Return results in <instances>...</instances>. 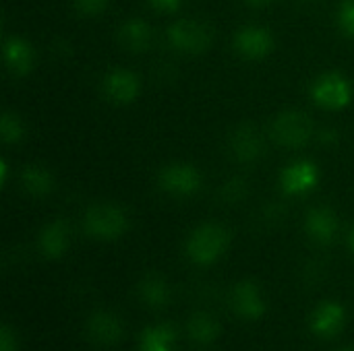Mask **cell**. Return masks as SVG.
<instances>
[{
  "instance_id": "1",
  "label": "cell",
  "mask_w": 354,
  "mask_h": 351,
  "mask_svg": "<svg viewBox=\"0 0 354 351\" xmlns=\"http://www.w3.org/2000/svg\"><path fill=\"white\" fill-rule=\"evenodd\" d=\"M230 244V234L218 223H203L187 238L185 252L191 263L207 267L224 257Z\"/></svg>"
},
{
  "instance_id": "2",
  "label": "cell",
  "mask_w": 354,
  "mask_h": 351,
  "mask_svg": "<svg viewBox=\"0 0 354 351\" xmlns=\"http://www.w3.org/2000/svg\"><path fill=\"white\" fill-rule=\"evenodd\" d=\"M85 232L95 240H116L120 238L129 228L127 213L110 203L93 205L83 219Z\"/></svg>"
},
{
  "instance_id": "3",
  "label": "cell",
  "mask_w": 354,
  "mask_h": 351,
  "mask_svg": "<svg viewBox=\"0 0 354 351\" xmlns=\"http://www.w3.org/2000/svg\"><path fill=\"white\" fill-rule=\"evenodd\" d=\"M212 29L197 19H180L168 29V41L185 54H201L212 46Z\"/></svg>"
},
{
  "instance_id": "4",
  "label": "cell",
  "mask_w": 354,
  "mask_h": 351,
  "mask_svg": "<svg viewBox=\"0 0 354 351\" xmlns=\"http://www.w3.org/2000/svg\"><path fill=\"white\" fill-rule=\"evenodd\" d=\"M311 95L319 108L342 110L353 99V85L338 72H326L313 83Z\"/></svg>"
},
{
  "instance_id": "5",
  "label": "cell",
  "mask_w": 354,
  "mask_h": 351,
  "mask_svg": "<svg viewBox=\"0 0 354 351\" xmlns=\"http://www.w3.org/2000/svg\"><path fill=\"white\" fill-rule=\"evenodd\" d=\"M313 134V124L307 114L288 110L280 114L272 124V137L284 147H303Z\"/></svg>"
},
{
  "instance_id": "6",
  "label": "cell",
  "mask_w": 354,
  "mask_h": 351,
  "mask_svg": "<svg viewBox=\"0 0 354 351\" xmlns=\"http://www.w3.org/2000/svg\"><path fill=\"white\" fill-rule=\"evenodd\" d=\"M158 184L172 197H191L201 188V174L189 163H170L160 172Z\"/></svg>"
},
{
  "instance_id": "7",
  "label": "cell",
  "mask_w": 354,
  "mask_h": 351,
  "mask_svg": "<svg viewBox=\"0 0 354 351\" xmlns=\"http://www.w3.org/2000/svg\"><path fill=\"white\" fill-rule=\"evenodd\" d=\"M234 50L247 60H261L274 50V37L266 27L245 25L234 35Z\"/></svg>"
},
{
  "instance_id": "8",
  "label": "cell",
  "mask_w": 354,
  "mask_h": 351,
  "mask_svg": "<svg viewBox=\"0 0 354 351\" xmlns=\"http://www.w3.org/2000/svg\"><path fill=\"white\" fill-rule=\"evenodd\" d=\"M232 310L245 319V321H259L266 314V298L261 294V288L249 279L239 281L230 294Z\"/></svg>"
},
{
  "instance_id": "9",
  "label": "cell",
  "mask_w": 354,
  "mask_h": 351,
  "mask_svg": "<svg viewBox=\"0 0 354 351\" xmlns=\"http://www.w3.org/2000/svg\"><path fill=\"white\" fill-rule=\"evenodd\" d=\"M102 91L114 103H131L137 99V95L141 91V83L133 70L112 68L106 72V77L102 81Z\"/></svg>"
},
{
  "instance_id": "10",
  "label": "cell",
  "mask_w": 354,
  "mask_h": 351,
  "mask_svg": "<svg viewBox=\"0 0 354 351\" xmlns=\"http://www.w3.org/2000/svg\"><path fill=\"white\" fill-rule=\"evenodd\" d=\"M85 333H87L89 341H93L95 345L112 348V345H116L122 339L124 325H122V321L114 312L100 310V312H93L89 317V321L85 325Z\"/></svg>"
},
{
  "instance_id": "11",
  "label": "cell",
  "mask_w": 354,
  "mask_h": 351,
  "mask_svg": "<svg viewBox=\"0 0 354 351\" xmlns=\"http://www.w3.org/2000/svg\"><path fill=\"white\" fill-rule=\"evenodd\" d=\"M319 182V170L311 161H295L284 168L280 176L282 190L286 194H307Z\"/></svg>"
},
{
  "instance_id": "12",
  "label": "cell",
  "mask_w": 354,
  "mask_h": 351,
  "mask_svg": "<svg viewBox=\"0 0 354 351\" xmlns=\"http://www.w3.org/2000/svg\"><path fill=\"white\" fill-rule=\"evenodd\" d=\"M344 321H346V312L338 302H324L311 314V331L317 337L328 339L342 331Z\"/></svg>"
},
{
  "instance_id": "13",
  "label": "cell",
  "mask_w": 354,
  "mask_h": 351,
  "mask_svg": "<svg viewBox=\"0 0 354 351\" xmlns=\"http://www.w3.org/2000/svg\"><path fill=\"white\" fill-rule=\"evenodd\" d=\"M230 149L239 161L251 163V161L259 159L263 153V137L253 126H241L230 137Z\"/></svg>"
},
{
  "instance_id": "14",
  "label": "cell",
  "mask_w": 354,
  "mask_h": 351,
  "mask_svg": "<svg viewBox=\"0 0 354 351\" xmlns=\"http://www.w3.org/2000/svg\"><path fill=\"white\" fill-rule=\"evenodd\" d=\"M305 230L311 240H315L319 244H330L338 234V217L332 209L317 207V209L309 211V215L305 219Z\"/></svg>"
},
{
  "instance_id": "15",
  "label": "cell",
  "mask_w": 354,
  "mask_h": 351,
  "mask_svg": "<svg viewBox=\"0 0 354 351\" xmlns=\"http://www.w3.org/2000/svg\"><path fill=\"white\" fill-rule=\"evenodd\" d=\"M68 240H71V234H68L66 221L56 219L41 230L37 244L46 259H60L68 250Z\"/></svg>"
},
{
  "instance_id": "16",
  "label": "cell",
  "mask_w": 354,
  "mask_h": 351,
  "mask_svg": "<svg viewBox=\"0 0 354 351\" xmlns=\"http://www.w3.org/2000/svg\"><path fill=\"white\" fill-rule=\"evenodd\" d=\"M2 56H4L6 68L12 74H17V77H23V74H27L33 68V50H31V46L25 39H21L17 35L8 37L4 41Z\"/></svg>"
},
{
  "instance_id": "17",
  "label": "cell",
  "mask_w": 354,
  "mask_h": 351,
  "mask_svg": "<svg viewBox=\"0 0 354 351\" xmlns=\"http://www.w3.org/2000/svg\"><path fill=\"white\" fill-rule=\"evenodd\" d=\"M137 296L147 308L160 310L170 302V285L160 275H145L137 285Z\"/></svg>"
},
{
  "instance_id": "18",
  "label": "cell",
  "mask_w": 354,
  "mask_h": 351,
  "mask_svg": "<svg viewBox=\"0 0 354 351\" xmlns=\"http://www.w3.org/2000/svg\"><path fill=\"white\" fill-rule=\"evenodd\" d=\"M118 39L131 52H145L151 46V27L143 19H129L118 31Z\"/></svg>"
},
{
  "instance_id": "19",
  "label": "cell",
  "mask_w": 354,
  "mask_h": 351,
  "mask_svg": "<svg viewBox=\"0 0 354 351\" xmlns=\"http://www.w3.org/2000/svg\"><path fill=\"white\" fill-rule=\"evenodd\" d=\"M187 333L191 337V341L199 343V345H209L218 339L220 335V325L218 321L207 314V312H197L189 319L187 323Z\"/></svg>"
},
{
  "instance_id": "20",
  "label": "cell",
  "mask_w": 354,
  "mask_h": 351,
  "mask_svg": "<svg viewBox=\"0 0 354 351\" xmlns=\"http://www.w3.org/2000/svg\"><path fill=\"white\" fill-rule=\"evenodd\" d=\"M174 345L176 335L170 325L147 327L139 339V351H174Z\"/></svg>"
},
{
  "instance_id": "21",
  "label": "cell",
  "mask_w": 354,
  "mask_h": 351,
  "mask_svg": "<svg viewBox=\"0 0 354 351\" xmlns=\"http://www.w3.org/2000/svg\"><path fill=\"white\" fill-rule=\"evenodd\" d=\"M23 186L29 194H46L52 190L54 186V180H52V174L39 166H29L25 172H23Z\"/></svg>"
},
{
  "instance_id": "22",
  "label": "cell",
  "mask_w": 354,
  "mask_h": 351,
  "mask_svg": "<svg viewBox=\"0 0 354 351\" xmlns=\"http://www.w3.org/2000/svg\"><path fill=\"white\" fill-rule=\"evenodd\" d=\"M0 130H2V139L6 143H17L23 137V124L17 116L12 114H4L2 122H0Z\"/></svg>"
},
{
  "instance_id": "23",
  "label": "cell",
  "mask_w": 354,
  "mask_h": 351,
  "mask_svg": "<svg viewBox=\"0 0 354 351\" xmlns=\"http://www.w3.org/2000/svg\"><path fill=\"white\" fill-rule=\"evenodd\" d=\"M340 27L354 37V0H346L340 8Z\"/></svg>"
},
{
  "instance_id": "24",
  "label": "cell",
  "mask_w": 354,
  "mask_h": 351,
  "mask_svg": "<svg viewBox=\"0 0 354 351\" xmlns=\"http://www.w3.org/2000/svg\"><path fill=\"white\" fill-rule=\"evenodd\" d=\"M73 2L77 10L83 14H100L108 6V0H73Z\"/></svg>"
},
{
  "instance_id": "25",
  "label": "cell",
  "mask_w": 354,
  "mask_h": 351,
  "mask_svg": "<svg viewBox=\"0 0 354 351\" xmlns=\"http://www.w3.org/2000/svg\"><path fill=\"white\" fill-rule=\"evenodd\" d=\"M0 351H17V335L8 325H4L0 331Z\"/></svg>"
},
{
  "instance_id": "26",
  "label": "cell",
  "mask_w": 354,
  "mask_h": 351,
  "mask_svg": "<svg viewBox=\"0 0 354 351\" xmlns=\"http://www.w3.org/2000/svg\"><path fill=\"white\" fill-rule=\"evenodd\" d=\"M183 0H149V4L160 12H174Z\"/></svg>"
},
{
  "instance_id": "27",
  "label": "cell",
  "mask_w": 354,
  "mask_h": 351,
  "mask_svg": "<svg viewBox=\"0 0 354 351\" xmlns=\"http://www.w3.org/2000/svg\"><path fill=\"white\" fill-rule=\"evenodd\" d=\"M251 6H263V4H270L272 0H247Z\"/></svg>"
},
{
  "instance_id": "28",
  "label": "cell",
  "mask_w": 354,
  "mask_h": 351,
  "mask_svg": "<svg viewBox=\"0 0 354 351\" xmlns=\"http://www.w3.org/2000/svg\"><path fill=\"white\" fill-rule=\"evenodd\" d=\"M348 246H351V250L354 252V225L353 230H351V234H348Z\"/></svg>"
},
{
  "instance_id": "29",
  "label": "cell",
  "mask_w": 354,
  "mask_h": 351,
  "mask_svg": "<svg viewBox=\"0 0 354 351\" xmlns=\"http://www.w3.org/2000/svg\"><path fill=\"white\" fill-rule=\"evenodd\" d=\"M346 351H353V350H346Z\"/></svg>"
}]
</instances>
